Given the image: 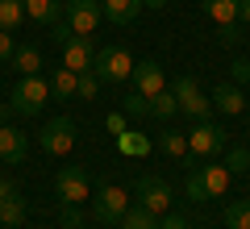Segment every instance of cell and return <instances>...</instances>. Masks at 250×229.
Instances as JSON below:
<instances>
[{
  "label": "cell",
  "mask_w": 250,
  "mask_h": 229,
  "mask_svg": "<svg viewBox=\"0 0 250 229\" xmlns=\"http://www.w3.org/2000/svg\"><path fill=\"white\" fill-rule=\"evenodd\" d=\"M121 229H159V217L150 208H142V204H129L121 217Z\"/></svg>",
  "instance_id": "22"
},
{
  "label": "cell",
  "mask_w": 250,
  "mask_h": 229,
  "mask_svg": "<svg viewBox=\"0 0 250 229\" xmlns=\"http://www.w3.org/2000/svg\"><path fill=\"white\" fill-rule=\"evenodd\" d=\"M38 142H42L46 154H67V150L75 146V121H71V117H54V121L42 129Z\"/></svg>",
  "instance_id": "8"
},
{
  "label": "cell",
  "mask_w": 250,
  "mask_h": 229,
  "mask_svg": "<svg viewBox=\"0 0 250 229\" xmlns=\"http://www.w3.org/2000/svg\"><path fill=\"white\" fill-rule=\"evenodd\" d=\"M125 208H129V200H125V187H117V184H104L92 196V217H96L100 225H121Z\"/></svg>",
  "instance_id": "4"
},
{
  "label": "cell",
  "mask_w": 250,
  "mask_h": 229,
  "mask_svg": "<svg viewBox=\"0 0 250 229\" xmlns=\"http://www.w3.org/2000/svg\"><path fill=\"white\" fill-rule=\"evenodd\" d=\"M225 167H229L233 175L250 171V150H229V154H225Z\"/></svg>",
  "instance_id": "30"
},
{
  "label": "cell",
  "mask_w": 250,
  "mask_h": 229,
  "mask_svg": "<svg viewBox=\"0 0 250 229\" xmlns=\"http://www.w3.org/2000/svg\"><path fill=\"white\" fill-rule=\"evenodd\" d=\"M9 196H17V187H13V179L0 175V200H9Z\"/></svg>",
  "instance_id": "37"
},
{
  "label": "cell",
  "mask_w": 250,
  "mask_h": 229,
  "mask_svg": "<svg viewBox=\"0 0 250 229\" xmlns=\"http://www.w3.org/2000/svg\"><path fill=\"white\" fill-rule=\"evenodd\" d=\"M100 83H104V80H100L96 71H83V75H80V88H75V96H80V100H96Z\"/></svg>",
  "instance_id": "27"
},
{
  "label": "cell",
  "mask_w": 250,
  "mask_h": 229,
  "mask_svg": "<svg viewBox=\"0 0 250 229\" xmlns=\"http://www.w3.org/2000/svg\"><path fill=\"white\" fill-rule=\"evenodd\" d=\"M225 225H229V229H250V200L225 204Z\"/></svg>",
  "instance_id": "25"
},
{
  "label": "cell",
  "mask_w": 250,
  "mask_h": 229,
  "mask_svg": "<svg viewBox=\"0 0 250 229\" xmlns=\"http://www.w3.org/2000/svg\"><path fill=\"white\" fill-rule=\"evenodd\" d=\"M196 171H200V179H205V187H208V200L225 196V187H229V179H233V171L225 167V163H205V167H196Z\"/></svg>",
  "instance_id": "14"
},
{
  "label": "cell",
  "mask_w": 250,
  "mask_h": 229,
  "mask_svg": "<svg viewBox=\"0 0 250 229\" xmlns=\"http://www.w3.org/2000/svg\"><path fill=\"white\" fill-rule=\"evenodd\" d=\"M46 83H50V96L67 100V96H75V88H80V75H75V71H67V67H59Z\"/></svg>",
  "instance_id": "19"
},
{
  "label": "cell",
  "mask_w": 250,
  "mask_h": 229,
  "mask_svg": "<svg viewBox=\"0 0 250 229\" xmlns=\"http://www.w3.org/2000/svg\"><path fill=\"white\" fill-rule=\"evenodd\" d=\"M200 9H205L217 25H238V0H200Z\"/></svg>",
  "instance_id": "17"
},
{
  "label": "cell",
  "mask_w": 250,
  "mask_h": 229,
  "mask_svg": "<svg viewBox=\"0 0 250 229\" xmlns=\"http://www.w3.org/2000/svg\"><path fill=\"white\" fill-rule=\"evenodd\" d=\"M54 196H59V204H83L92 200V179L83 167H62L59 179H54Z\"/></svg>",
  "instance_id": "5"
},
{
  "label": "cell",
  "mask_w": 250,
  "mask_h": 229,
  "mask_svg": "<svg viewBox=\"0 0 250 229\" xmlns=\"http://www.w3.org/2000/svg\"><path fill=\"white\" fill-rule=\"evenodd\" d=\"M9 62L21 71V75H38V71H42V50H38V46H17Z\"/></svg>",
  "instance_id": "18"
},
{
  "label": "cell",
  "mask_w": 250,
  "mask_h": 229,
  "mask_svg": "<svg viewBox=\"0 0 250 229\" xmlns=\"http://www.w3.org/2000/svg\"><path fill=\"white\" fill-rule=\"evenodd\" d=\"M179 113V100H175V92H159V96H150V117H159V121H167V117H175Z\"/></svg>",
  "instance_id": "23"
},
{
  "label": "cell",
  "mask_w": 250,
  "mask_h": 229,
  "mask_svg": "<svg viewBox=\"0 0 250 229\" xmlns=\"http://www.w3.org/2000/svg\"><path fill=\"white\" fill-rule=\"evenodd\" d=\"M213 108H217V113H225V117H238L242 108H246V96H242V88L229 80V83H221V88L213 92Z\"/></svg>",
  "instance_id": "13"
},
{
  "label": "cell",
  "mask_w": 250,
  "mask_h": 229,
  "mask_svg": "<svg viewBox=\"0 0 250 229\" xmlns=\"http://www.w3.org/2000/svg\"><path fill=\"white\" fill-rule=\"evenodd\" d=\"M25 17L50 29V25L62 21V4H59V0H25Z\"/></svg>",
  "instance_id": "15"
},
{
  "label": "cell",
  "mask_w": 250,
  "mask_h": 229,
  "mask_svg": "<svg viewBox=\"0 0 250 229\" xmlns=\"http://www.w3.org/2000/svg\"><path fill=\"white\" fill-rule=\"evenodd\" d=\"M100 17H104V9H100V0H62V21L75 29V34H96Z\"/></svg>",
  "instance_id": "6"
},
{
  "label": "cell",
  "mask_w": 250,
  "mask_h": 229,
  "mask_svg": "<svg viewBox=\"0 0 250 229\" xmlns=\"http://www.w3.org/2000/svg\"><path fill=\"white\" fill-rule=\"evenodd\" d=\"M184 192H188V200H196V204H205V200H208V187H205V179H200V171H192V175H188Z\"/></svg>",
  "instance_id": "28"
},
{
  "label": "cell",
  "mask_w": 250,
  "mask_h": 229,
  "mask_svg": "<svg viewBox=\"0 0 250 229\" xmlns=\"http://www.w3.org/2000/svg\"><path fill=\"white\" fill-rule=\"evenodd\" d=\"M62 67L67 71H75V75H83V71H92V59H96V54H92V42L83 34H71V38H62Z\"/></svg>",
  "instance_id": "10"
},
{
  "label": "cell",
  "mask_w": 250,
  "mask_h": 229,
  "mask_svg": "<svg viewBox=\"0 0 250 229\" xmlns=\"http://www.w3.org/2000/svg\"><path fill=\"white\" fill-rule=\"evenodd\" d=\"M92 71L104 83H125L134 75V54L125 50V46H100L96 59H92Z\"/></svg>",
  "instance_id": "2"
},
{
  "label": "cell",
  "mask_w": 250,
  "mask_h": 229,
  "mask_svg": "<svg viewBox=\"0 0 250 229\" xmlns=\"http://www.w3.org/2000/svg\"><path fill=\"white\" fill-rule=\"evenodd\" d=\"M59 221H62V225H67V229H80V225H83V217H80V204H62Z\"/></svg>",
  "instance_id": "31"
},
{
  "label": "cell",
  "mask_w": 250,
  "mask_h": 229,
  "mask_svg": "<svg viewBox=\"0 0 250 229\" xmlns=\"http://www.w3.org/2000/svg\"><path fill=\"white\" fill-rule=\"evenodd\" d=\"M125 113L129 117H150V100H146L142 92H129V96H125Z\"/></svg>",
  "instance_id": "29"
},
{
  "label": "cell",
  "mask_w": 250,
  "mask_h": 229,
  "mask_svg": "<svg viewBox=\"0 0 250 229\" xmlns=\"http://www.w3.org/2000/svg\"><path fill=\"white\" fill-rule=\"evenodd\" d=\"M159 150L171 154V159H184V154H188V133H175V129L159 133Z\"/></svg>",
  "instance_id": "24"
},
{
  "label": "cell",
  "mask_w": 250,
  "mask_h": 229,
  "mask_svg": "<svg viewBox=\"0 0 250 229\" xmlns=\"http://www.w3.org/2000/svg\"><path fill=\"white\" fill-rule=\"evenodd\" d=\"M25 212H29V204L21 200V196H9V200H0V225L17 229L21 221H25Z\"/></svg>",
  "instance_id": "20"
},
{
  "label": "cell",
  "mask_w": 250,
  "mask_h": 229,
  "mask_svg": "<svg viewBox=\"0 0 250 229\" xmlns=\"http://www.w3.org/2000/svg\"><path fill=\"white\" fill-rule=\"evenodd\" d=\"M104 125H108L113 133H125V117H121V113H108V121H104Z\"/></svg>",
  "instance_id": "36"
},
{
  "label": "cell",
  "mask_w": 250,
  "mask_h": 229,
  "mask_svg": "<svg viewBox=\"0 0 250 229\" xmlns=\"http://www.w3.org/2000/svg\"><path fill=\"white\" fill-rule=\"evenodd\" d=\"M159 229H188V221L171 212V217H163V221H159Z\"/></svg>",
  "instance_id": "35"
},
{
  "label": "cell",
  "mask_w": 250,
  "mask_h": 229,
  "mask_svg": "<svg viewBox=\"0 0 250 229\" xmlns=\"http://www.w3.org/2000/svg\"><path fill=\"white\" fill-rule=\"evenodd\" d=\"M238 21H250V0H238Z\"/></svg>",
  "instance_id": "38"
},
{
  "label": "cell",
  "mask_w": 250,
  "mask_h": 229,
  "mask_svg": "<svg viewBox=\"0 0 250 229\" xmlns=\"http://www.w3.org/2000/svg\"><path fill=\"white\" fill-rule=\"evenodd\" d=\"M29 154V142L21 129H13V125H0V163L4 167H21Z\"/></svg>",
  "instance_id": "12"
},
{
  "label": "cell",
  "mask_w": 250,
  "mask_h": 229,
  "mask_svg": "<svg viewBox=\"0 0 250 229\" xmlns=\"http://www.w3.org/2000/svg\"><path fill=\"white\" fill-rule=\"evenodd\" d=\"M117 150L121 154H146L150 150V138H142V133H117Z\"/></svg>",
  "instance_id": "26"
},
{
  "label": "cell",
  "mask_w": 250,
  "mask_h": 229,
  "mask_svg": "<svg viewBox=\"0 0 250 229\" xmlns=\"http://www.w3.org/2000/svg\"><path fill=\"white\" fill-rule=\"evenodd\" d=\"M167 0H142V9H163Z\"/></svg>",
  "instance_id": "39"
},
{
  "label": "cell",
  "mask_w": 250,
  "mask_h": 229,
  "mask_svg": "<svg viewBox=\"0 0 250 229\" xmlns=\"http://www.w3.org/2000/svg\"><path fill=\"white\" fill-rule=\"evenodd\" d=\"M134 192H138V204H142V208H150L154 217L171 208V184H163V179H154V175H142Z\"/></svg>",
  "instance_id": "9"
},
{
  "label": "cell",
  "mask_w": 250,
  "mask_h": 229,
  "mask_svg": "<svg viewBox=\"0 0 250 229\" xmlns=\"http://www.w3.org/2000/svg\"><path fill=\"white\" fill-rule=\"evenodd\" d=\"M0 229H4V225H0Z\"/></svg>",
  "instance_id": "40"
},
{
  "label": "cell",
  "mask_w": 250,
  "mask_h": 229,
  "mask_svg": "<svg viewBox=\"0 0 250 229\" xmlns=\"http://www.w3.org/2000/svg\"><path fill=\"white\" fill-rule=\"evenodd\" d=\"M188 150L196 159H213L217 150H225V129L213 121H196V129L188 133Z\"/></svg>",
  "instance_id": "7"
},
{
  "label": "cell",
  "mask_w": 250,
  "mask_h": 229,
  "mask_svg": "<svg viewBox=\"0 0 250 229\" xmlns=\"http://www.w3.org/2000/svg\"><path fill=\"white\" fill-rule=\"evenodd\" d=\"M134 92H142L146 100L150 96H159V92H167V75H163V67L154 59H146V62H134Z\"/></svg>",
  "instance_id": "11"
},
{
  "label": "cell",
  "mask_w": 250,
  "mask_h": 229,
  "mask_svg": "<svg viewBox=\"0 0 250 229\" xmlns=\"http://www.w3.org/2000/svg\"><path fill=\"white\" fill-rule=\"evenodd\" d=\"M21 21H25V0H0V29L13 34L21 29Z\"/></svg>",
  "instance_id": "21"
},
{
  "label": "cell",
  "mask_w": 250,
  "mask_h": 229,
  "mask_svg": "<svg viewBox=\"0 0 250 229\" xmlns=\"http://www.w3.org/2000/svg\"><path fill=\"white\" fill-rule=\"evenodd\" d=\"M46 100H50V83H46L42 75H21L17 88H13V96H9V108L17 117H38Z\"/></svg>",
  "instance_id": "1"
},
{
  "label": "cell",
  "mask_w": 250,
  "mask_h": 229,
  "mask_svg": "<svg viewBox=\"0 0 250 229\" xmlns=\"http://www.w3.org/2000/svg\"><path fill=\"white\" fill-rule=\"evenodd\" d=\"M13 50H17V46H13V34H4V29H0V62H9Z\"/></svg>",
  "instance_id": "34"
},
{
  "label": "cell",
  "mask_w": 250,
  "mask_h": 229,
  "mask_svg": "<svg viewBox=\"0 0 250 229\" xmlns=\"http://www.w3.org/2000/svg\"><path fill=\"white\" fill-rule=\"evenodd\" d=\"M229 75H233V83H250V59H233Z\"/></svg>",
  "instance_id": "32"
},
{
  "label": "cell",
  "mask_w": 250,
  "mask_h": 229,
  "mask_svg": "<svg viewBox=\"0 0 250 229\" xmlns=\"http://www.w3.org/2000/svg\"><path fill=\"white\" fill-rule=\"evenodd\" d=\"M100 9L113 25H129V21L142 13V0H100Z\"/></svg>",
  "instance_id": "16"
},
{
  "label": "cell",
  "mask_w": 250,
  "mask_h": 229,
  "mask_svg": "<svg viewBox=\"0 0 250 229\" xmlns=\"http://www.w3.org/2000/svg\"><path fill=\"white\" fill-rule=\"evenodd\" d=\"M171 92H175V100H179V113H188L192 121H208V108H213V100L200 92V83L192 80V75H179V80L171 83Z\"/></svg>",
  "instance_id": "3"
},
{
  "label": "cell",
  "mask_w": 250,
  "mask_h": 229,
  "mask_svg": "<svg viewBox=\"0 0 250 229\" xmlns=\"http://www.w3.org/2000/svg\"><path fill=\"white\" fill-rule=\"evenodd\" d=\"M238 25H217V42H221V46H238Z\"/></svg>",
  "instance_id": "33"
}]
</instances>
